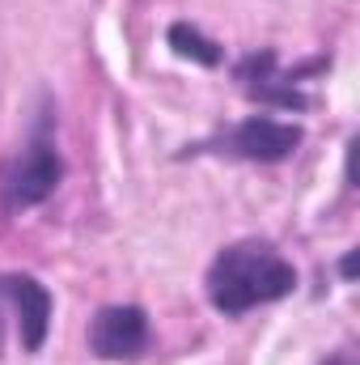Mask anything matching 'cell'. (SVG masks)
<instances>
[{"label":"cell","mask_w":360,"mask_h":365,"mask_svg":"<svg viewBox=\"0 0 360 365\" xmlns=\"http://www.w3.org/2000/svg\"><path fill=\"white\" fill-rule=\"evenodd\" d=\"M297 289V268L271 242H233L208 268V302L221 314H246Z\"/></svg>","instance_id":"obj_1"},{"label":"cell","mask_w":360,"mask_h":365,"mask_svg":"<svg viewBox=\"0 0 360 365\" xmlns=\"http://www.w3.org/2000/svg\"><path fill=\"white\" fill-rule=\"evenodd\" d=\"M170 47L179 51L182 60H195V64H203V68H212V64H221V47L212 43V38H203L195 26H186V21H174L170 26Z\"/></svg>","instance_id":"obj_7"},{"label":"cell","mask_w":360,"mask_h":365,"mask_svg":"<svg viewBox=\"0 0 360 365\" xmlns=\"http://www.w3.org/2000/svg\"><path fill=\"white\" fill-rule=\"evenodd\" d=\"M90 349L102 361H132L149 349V314L140 306H106L90 327Z\"/></svg>","instance_id":"obj_3"},{"label":"cell","mask_w":360,"mask_h":365,"mask_svg":"<svg viewBox=\"0 0 360 365\" xmlns=\"http://www.w3.org/2000/svg\"><path fill=\"white\" fill-rule=\"evenodd\" d=\"M297 145H301V128L268 119V115H250L225 136V149L246 162H284V158H292Z\"/></svg>","instance_id":"obj_4"},{"label":"cell","mask_w":360,"mask_h":365,"mask_svg":"<svg viewBox=\"0 0 360 365\" xmlns=\"http://www.w3.org/2000/svg\"><path fill=\"white\" fill-rule=\"evenodd\" d=\"M238 77L246 81V93L250 98H259V102H275V106H305V98L297 93V86L288 81V77H275V56H250L242 68H238Z\"/></svg>","instance_id":"obj_6"},{"label":"cell","mask_w":360,"mask_h":365,"mask_svg":"<svg viewBox=\"0 0 360 365\" xmlns=\"http://www.w3.org/2000/svg\"><path fill=\"white\" fill-rule=\"evenodd\" d=\"M0 293L13 302L17 310V331H21V349L26 353H38L43 340H47V327H51V293L34 280V276H0Z\"/></svg>","instance_id":"obj_5"},{"label":"cell","mask_w":360,"mask_h":365,"mask_svg":"<svg viewBox=\"0 0 360 365\" xmlns=\"http://www.w3.org/2000/svg\"><path fill=\"white\" fill-rule=\"evenodd\" d=\"M60 179H64V162H60L55 145L51 140H34L4 170V195H9L13 208H34L60 187Z\"/></svg>","instance_id":"obj_2"}]
</instances>
